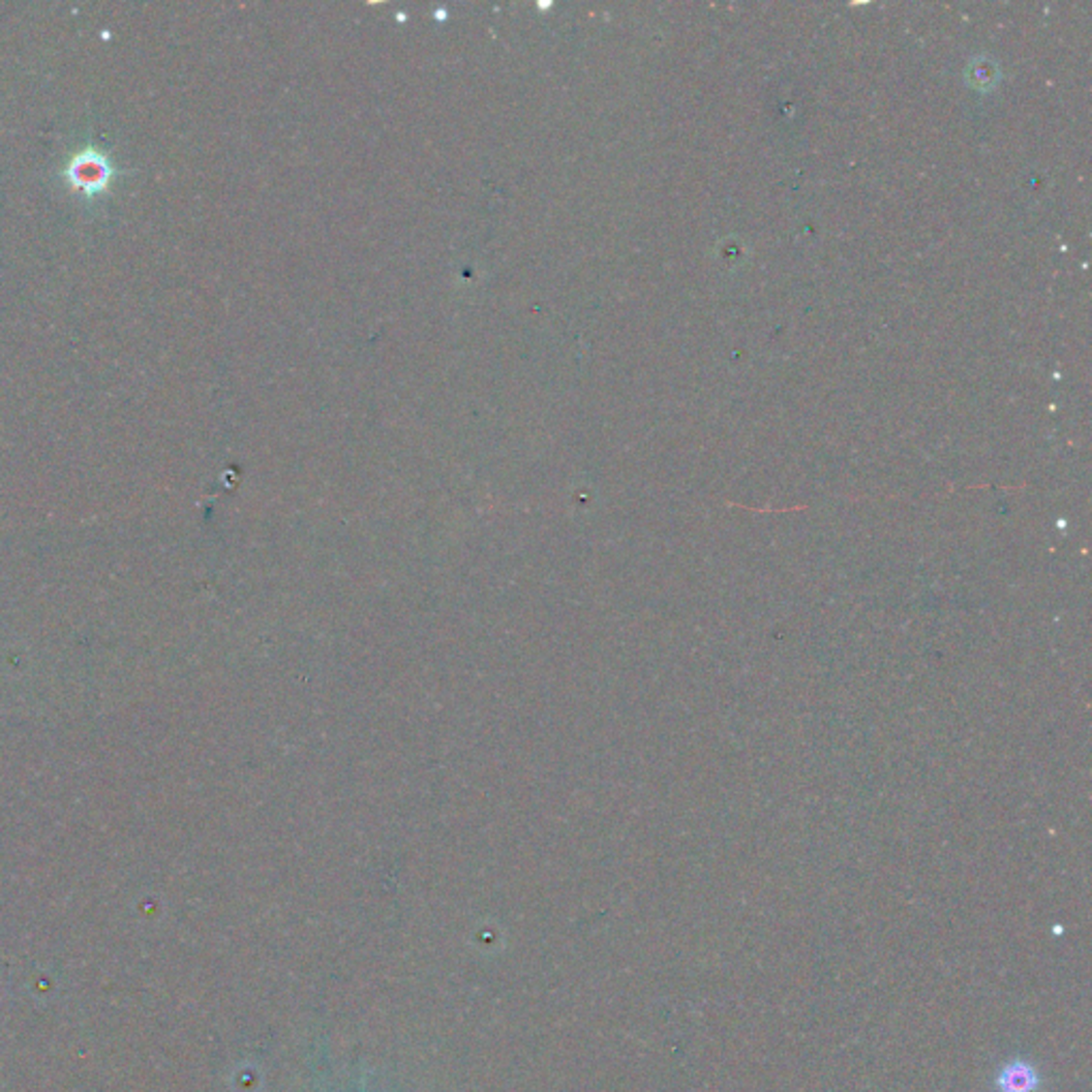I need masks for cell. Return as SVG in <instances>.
<instances>
[{"label":"cell","mask_w":1092,"mask_h":1092,"mask_svg":"<svg viewBox=\"0 0 1092 1092\" xmlns=\"http://www.w3.org/2000/svg\"><path fill=\"white\" fill-rule=\"evenodd\" d=\"M996 1086L1001 1092H1035L1039 1086V1076L1024 1060H1014V1063L1003 1067Z\"/></svg>","instance_id":"1"}]
</instances>
